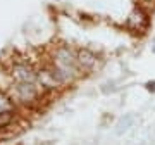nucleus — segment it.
<instances>
[{"instance_id": "7ed1b4c3", "label": "nucleus", "mask_w": 155, "mask_h": 145, "mask_svg": "<svg viewBox=\"0 0 155 145\" xmlns=\"http://www.w3.org/2000/svg\"><path fill=\"white\" fill-rule=\"evenodd\" d=\"M14 79L16 81H29V83H35L36 74L28 66H17L14 69Z\"/></svg>"}, {"instance_id": "6e6552de", "label": "nucleus", "mask_w": 155, "mask_h": 145, "mask_svg": "<svg viewBox=\"0 0 155 145\" xmlns=\"http://www.w3.org/2000/svg\"><path fill=\"white\" fill-rule=\"evenodd\" d=\"M145 88L148 90V92H152V93H155V79L153 81H147L145 83Z\"/></svg>"}, {"instance_id": "39448f33", "label": "nucleus", "mask_w": 155, "mask_h": 145, "mask_svg": "<svg viewBox=\"0 0 155 145\" xmlns=\"http://www.w3.org/2000/svg\"><path fill=\"white\" fill-rule=\"evenodd\" d=\"M79 64H81L83 67H91L95 64V56L88 50L79 52Z\"/></svg>"}, {"instance_id": "f257e3e1", "label": "nucleus", "mask_w": 155, "mask_h": 145, "mask_svg": "<svg viewBox=\"0 0 155 145\" xmlns=\"http://www.w3.org/2000/svg\"><path fill=\"white\" fill-rule=\"evenodd\" d=\"M126 22L133 31H136V33H145L150 26V17L141 7H136V9L129 14Z\"/></svg>"}, {"instance_id": "20e7f679", "label": "nucleus", "mask_w": 155, "mask_h": 145, "mask_svg": "<svg viewBox=\"0 0 155 145\" xmlns=\"http://www.w3.org/2000/svg\"><path fill=\"white\" fill-rule=\"evenodd\" d=\"M133 121H134V117L131 116V114H127L126 117H122L121 121L117 123V130H116V133H117V135H122L124 131H127V130L131 128Z\"/></svg>"}, {"instance_id": "1a4fd4ad", "label": "nucleus", "mask_w": 155, "mask_h": 145, "mask_svg": "<svg viewBox=\"0 0 155 145\" xmlns=\"http://www.w3.org/2000/svg\"><path fill=\"white\" fill-rule=\"evenodd\" d=\"M152 52L155 54V36H153V42H152Z\"/></svg>"}, {"instance_id": "423d86ee", "label": "nucleus", "mask_w": 155, "mask_h": 145, "mask_svg": "<svg viewBox=\"0 0 155 145\" xmlns=\"http://www.w3.org/2000/svg\"><path fill=\"white\" fill-rule=\"evenodd\" d=\"M7 111H14L11 100L7 99L4 93H0V112H7Z\"/></svg>"}, {"instance_id": "0eeeda50", "label": "nucleus", "mask_w": 155, "mask_h": 145, "mask_svg": "<svg viewBox=\"0 0 155 145\" xmlns=\"http://www.w3.org/2000/svg\"><path fill=\"white\" fill-rule=\"evenodd\" d=\"M14 117V111H7V112H0V128H4L12 121Z\"/></svg>"}, {"instance_id": "f03ea898", "label": "nucleus", "mask_w": 155, "mask_h": 145, "mask_svg": "<svg viewBox=\"0 0 155 145\" xmlns=\"http://www.w3.org/2000/svg\"><path fill=\"white\" fill-rule=\"evenodd\" d=\"M16 92L21 97V100H24V102L33 100L35 97L38 95V90H36L35 83H29V81H16Z\"/></svg>"}]
</instances>
